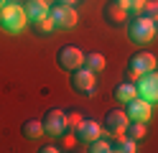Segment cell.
<instances>
[{
    "instance_id": "cell-7",
    "label": "cell",
    "mask_w": 158,
    "mask_h": 153,
    "mask_svg": "<svg viewBox=\"0 0 158 153\" xmlns=\"http://www.w3.org/2000/svg\"><path fill=\"white\" fill-rule=\"evenodd\" d=\"M156 69V56L151 54V51H138V54L130 56V61H127V71H130V77L138 79L140 74H148V71Z\"/></svg>"
},
{
    "instance_id": "cell-23",
    "label": "cell",
    "mask_w": 158,
    "mask_h": 153,
    "mask_svg": "<svg viewBox=\"0 0 158 153\" xmlns=\"http://www.w3.org/2000/svg\"><path fill=\"white\" fill-rule=\"evenodd\" d=\"M66 117H69V128H77L79 120H82V117H77V115H66Z\"/></svg>"
},
{
    "instance_id": "cell-5",
    "label": "cell",
    "mask_w": 158,
    "mask_h": 153,
    "mask_svg": "<svg viewBox=\"0 0 158 153\" xmlns=\"http://www.w3.org/2000/svg\"><path fill=\"white\" fill-rule=\"evenodd\" d=\"M94 71H89L87 66H79L72 71V89L77 95H84V97H92L94 95Z\"/></svg>"
},
{
    "instance_id": "cell-19",
    "label": "cell",
    "mask_w": 158,
    "mask_h": 153,
    "mask_svg": "<svg viewBox=\"0 0 158 153\" xmlns=\"http://www.w3.org/2000/svg\"><path fill=\"white\" fill-rule=\"evenodd\" d=\"M120 8H125L127 13H133V15H138V13H143V8H145V3L148 0H115Z\"/></svg>"
},
{
    "instance_id": "cell-3",
    "label": "cell",
    "mask_w": 158,
    "mask_h": 153,
    "mask_svg": "<svg viewBox=\"0 0 158 153\" xmlns=\"http://www.w3.org/2000/svg\"><path fill=\"white\" fill-rule=\"evenodd\" d=\"M56 66L64 71H74L79 66H84V54L77 46H61L56 51Z\"/></svg>"
},
{
    "instance_id": "cell-20",
    "label": "cell",
    "mask_w": 158,
    "mask_h": 153,
    "mask_svg": "<svg viewBox=\"0 0 158 153\" xmlns=\"http://www.w3.org/2000/svg\"><path fill=\"white\" fill-rule=\"evenodd\" d=\"M87 146H89V148H87L89 153H112V143H110V140H105L102 135H100V138H94L92 143H87Z\"/></svg>"
},
{
    "instance_id": "cell-12",
    "label": "cell",
    "mask_w": 158,
    "mask_h": 153,
    "mask_svg": "<svg viewBox=\"0 0 158 153\" xmlns=\"http://www.w3.org/2000/svg\"><path fill=\"white\" fill-rule=\"evenodd\" d=\"M23 8H26L28 23H36V20H41V18H46L48 13H51L48 0H28V3H23Z\"/></svg>"
},
{
    "instance_id": "cell-18",
    "label": "cell",
    "mask_w": 158,
    "mask_h": 153,
    "mask_svg": "<svg viewBox=\"0 0 158 153\" xmlns=\"http://www.w3.org/2000/svg\"><path fill=\"white\" fill-rule=\"evenodd\" d=\"M125 133H127V138H133V140H143L145 138V122L130 120V125L125 128Z\"/></svg>"
},
{
    "instance_id": "cell-10",
    "label": "cell",
    "mask_w": 158,
    "mask_h": 153,
    "mask_svg": "<svg viewBox=\"0 0 158 153\" xmlns=\"http://www.w3.org/2000/svg\"><path fill=\"white\" fill-rule=\"evenodd\" d=\"M125 112H127V117H130V120L148 122L151 115H153V105H151L148 100H143V97H135V100H130V102L125 105Z\"/></svg>"
},
{
    "instance_id": "cell-4",
    "label": "cell",
    "mask_w": 158,
    "mask_h": 153,
    "mask_svg": "<svg viewBox=\"0 0 158 153\" xmlns=\"http://www.w3.org/2000/svg\"><path fill=\"white\" fill-rule=\"evenodd\" d=\"M135 87H138V97H143L151 105H156L158 102V69L148 71V74H140L135 79Z\"/></svg>"
},
{
    "instance_id": "cell-16",
    "label": "cell",
    "mask_w": 158,
    "mask_h": 153,
    "mask_svg": "<svg viewBox=\"0 0 158 153\" xmlns=\"http://www.w3.org/2000/svg\"><path fill=\"white\" fill-rule=\"evenodd\" d=\"M84 66L89 71H94V74H102L107 66V59L102 54H97V51H92V54H84Z\"/></svg>"
},
{
    "instance_id": "cell-27",
    "label": "cell",
    "mask_w": 158,
    "mask_h": 153,
    "mask_svg": "<svg viewBox=\"0 0 158 153\" xmlns=\"http://www.w3.org/2000/svg\"><path fill=\"white\" fill-rule=\"evenodd\" d=\"M8 3H21V0H8Z\"/></svg>"
},
{
    "instance_id": "cell-26",
    "label": "cell",
    "mask_w": 158,
    "mask_h": 153,
    "mask_svg": "<svg viewBox=\"0 0 158 153\" xmlns=\"http://www.w3.org/2000/svg\"><path fill=\"white\" fill-rule=\"evenodd\" d=\"M5 3H8V0H0V8H3V5H5Z\"/></svg>"
},
{
    "instance_id": "cell-1",
    "label": "cell",
    "mask_w": 158,
    "mask_h": 153,
    "mask_svg": "<svg viewBox=\"0 0 158 153\" xmlns=\"http://www.w3.org/2000/svg\"><path fill=\"white\" fill-rule=\"evenodd\" d=\"M26 26H28V15H26L23 5L5 3L0 8V31H5V33H10V36H18Z\"/></svg>"
},
{
    "instance_id": "cell-24",
    "label": "cell",
    "mask_w": 158,
    "mask_h": 153,
    "mask_svg": "<svg viewBox=\"0 0 158 153\" xmlns=\"http://www.w3.org/2000/svg\"><path fill=\"white\" fill-rule=\"evenodd\" d=\"M41 151H44V153H56V151H59V148H56V146H51V143H48V146H44V148H41Z\"/></svg>"
},
{
    "instance_id": "cell-17",
    "label": "cell",
    "mask_w": 158,
    "mask_h": 153,
    "mask_svg": "<svg viewBox=\"0 0 158 153\" xmlns=\"http://www.w3.org/2000/svg\"><path fill=\"white\" fill-rule=\"evenodd\" d=\"M112 151H115V153H135V151H138V140H133V138H120V135H117V140L112 143Z\"/></svg>"
},
{
    "instance_id": "cell-21",
    "label": "cell",
    "mask_w": 158,
    "mask_h": 153,
    "mask_svg": "<svg viewBox=\"0 0 158 153\" xmlns=\"http://www.w3.org/2000/svg\"><path fill=\"white\" fill-rule=\"evenodd\" d=\"M36 31H38V33H41V36H48V33H54V31H56V23H54V18H51V13H48L46 18H41V20H36Z\"/></svg>"
},
{
    "instance_id": "cell-11",
    "label": "cell",
    "mask_w": 158,
    "mask_h": 153,
    "mask_svg": "<svg viewBox=\"0 0 158 153\" xmlns=\"http://www.w3.org/2000/svg\"><path fill=\"white\" fill-rule=\"evenodd\" d=\"M77 133V138L82 140V143H92L94 138H100L105 128H100V122H94V120H79V125L74 128Z\"/></svg>"
},
{
    "instance_id": "cell-15",
    "label": "cell",
    "mask_w": 158,
    "mask_h": 153,
    "mask_svg": "<svg viewBox=\"0 0 158 153\" xmlns=\"http://www.w3.org/2000/svg\"><path fill=\"white\" fill-rule=\"evenodd\" d=\"M21 133H23V138H28V140H38L44 135V120H26L23 122V128H21Z\"/></svg>"
},
{
    "instance_id": "cell-9",
    "label": "cell",
    "mask_w": 158,
    "mask_h": 153,
    "mask_svg": "<svg viewBox=\"0 0 158 153\" xmlns=\"http://www.w3.org/2000/svg\"><path fill=\"white\" fill-rule=\"evenodd\" d=\"M130 125V117H127L125 110H110L105 115V133H112V135H123L125 128Z\"/></svg>"
},
{
    "instance_id": "cell-2",
    "label": "cell",
    "mask_w": 158,
    "mask_h": 153,
    "mask_svg": "<svg viewBox=\"0 0 158 153\" xmlns=\"http://www.w3.org/2000/svg\"><path fill=\"white\" fill-rule=\"evenodd\" d=\"M156 31H158V23H153L148 15L138 13L130 23H127V38L133 41L135 46H145L156 38Z\"/></svg>"
},
{
    "instance_id": "cell-6",
    "label": "cell",
    "mask_w": 158,
    "mask_h": 153,
    "mask_svg": "<svg viewBox=\"0 0 158 153\" xmlns=\"http://www.w3.org/2000/svg\"><path fill=\"white\" fill-rule=\"evenodd\" d=\"M66 128H69V117H66L64 110H56L54 107V110H48L44 115V130H46V135L59 138V135L66 133Z\"/></svg>"
},
{
    "instance_id": "cell-25",
    "label": "cell",
    "mask_w": 158,
    "mask_h": 153,
    "mask_svg": "<svg viewBox=\"0 0 158 153\" xmlns=\"http://www.w3.org/2000/svg\"><path fill=\"white\" fill-rule=\"evenodd\" d=\"M59 5H77V0H59Z\"/></svg>"
},
{
    "instance_id": "cell-8",
    "label": "cell",
    "mask_w": 158,
    "mask_h": 153,
    "mask_svg": "<svg viewBox=\"0 0 158 153\" xmlns=\"http://www.w3.org/2000/svg\"><path fill=\"white\" fill-rule=\"evenodd\" d=\"M51 18H54V23H56L59 31H72L77 26V20H79L74 5H56V8H51Z\"/></svg>"
},
{
    "instance_id": "cell-14",
    "label": "cell",
    "mask_w": 158,
    "mask_h": 153,
    "mask_svg": "<svg viewBox=\"0 0 158 153\" xmlns=\"http://www.w3.org/2000/svg\"><path fill=\"white\" fill-rule=\"evenodd\" d=\"M127 15H130V13H127L125 8H120V5L115 3V0L105 5V20H107V23H112V26H120Z\"/></svg>"
},
{
    "instance_id": "cell-13",
    "label": "cell",
    "mask_w": 158,
    "mask_h": 153,
    "mask_svg": "<svg viewBox=\"0 0 158 153\" xmlns=\"http://www.w3.org/2000/svg\"><path fill=\"white\" fill-rule=\"evenodd\" d=\"M112 97L120 102V105H127L130 100L138 97V87H135V82H120V84H115Z\"/></svg>"
},
{
    "instance_id": "cell-22",
    "label": "cell",
    "mask_w": 158,
    "mask_h": 153,
    "mask_svg": "<svg viewBox=\"0 0 158 153\" xmlns=\"http://www.w3.org/2000/svg\"><path fill=\"white\" fill-rule=\"evenodd\" d=\"M143 15H148L153 23H158V0H148L143 8Z\"/></svg>"
}]
</instances>
